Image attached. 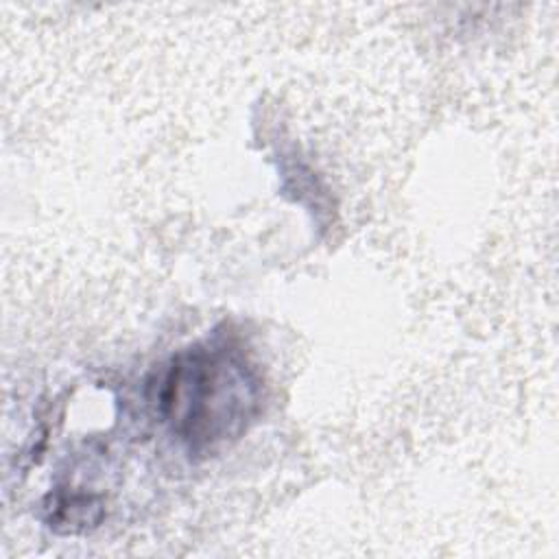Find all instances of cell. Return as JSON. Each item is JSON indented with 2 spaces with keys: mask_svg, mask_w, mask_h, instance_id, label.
<instances>
[{
  "mask_svg": "<svg viewBox=\"0 0 559 559\" xmlns=\"http://www.w3.org/2000/svg\"><path fill=\"white\" fill-rule=\"evenodd\" d=\"M159 411L190 452L238 439L262 408V378L242 347L207 338L173 356L159 386Z\"/></svg>",
  "mask_w": 559,
  "mask_h": 559,
  "instance_id": "cell-1",
  "label": "cell"
}]
</instances>
